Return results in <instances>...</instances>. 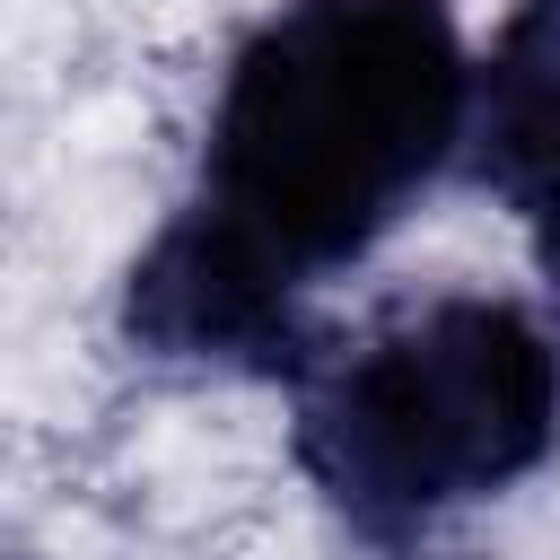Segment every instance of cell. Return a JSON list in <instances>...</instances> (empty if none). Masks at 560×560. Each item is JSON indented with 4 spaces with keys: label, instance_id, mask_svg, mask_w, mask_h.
Instances as JSON below:
<instances>
[{
    "label": "cell",
    "instance_id": "6da1fadb",
    "mask_svg": "<svg viewBox=\"0 0 560 560\" xmlns=\"http://www.w3.org/2000/svg\"><path fill=\"white\" fill-rule=\"evenodd\" d=\"M464 114L446 0H280L219 79L201 192L131 262L122 332L158 359L306 376L298 289L402 219L464 149Z\"/></svg>",
    "mask_w": 560,
    "mask_h": 560
},
{
    "label": "cell",
    "instance_id": "7a4b0ae2",
    "mask_svg": "<svg viewBox=\"0 0 560 560\" xmlns=\"http://www.w3.org/2000/svg\"><path fill=\"white\" fill-rule=\"evenodd\" d=\"M560 438V341L508 298H438L298 376V464L359 542L402 551Z\"/></svg>",
    "mask_w": 560,
    "mask_h": 560
},
{
    "label": "cell",
    "instance_id": "3957f363",
    "mask_svg": "<svg viewBox=\"0 0 560 560\" xmlns=\"http://www.w3.org/2000/svg\"><path fill=\"white\" fill-rule=\"evenodd\" d=\"M464 166L490 184L551 280L560 306V0H516L490 61L472 70V114H464Z\"/></svg>",
    "mask_w": 560,
    "mask_h": 560
}]
</instances>
